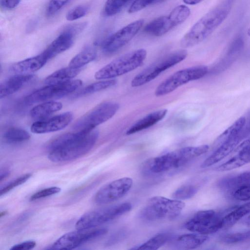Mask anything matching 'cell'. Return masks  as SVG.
Masks as SVG:
<instances>
[{
  "label": "cell",
  "instance_id": "obj_1",
  "mask_svg": "<svg viewBox=\"0 0 250 250\" xmlns=\"http://www.w3.org/2000/svg\"><path fill=\"white\" fill-rule=\"evenodd\" d=\"M235 0H222L201 18L180 41L183 48L194 46L208 37L226 20Z\"/></svg>",
  "mask_w": 250,
  "mask_h": 250
},
{
  "label": "cell",
  "instance_id": "obj_2",
  "mask_svg": "<svg viewBox=\"0 0 250 250\" xmlns=\"http://www.w3.org/2000/svg\"><path fill=\"white\" fill-rule=\"evenodd\" d=\"M99 137L96 129L72 132L70 138L63 145L49 151L48 158L53 162L61 163L78 159L88 153Z\"/></svg>",
  "mask_w": 250,
  "mask_h": 250
},
{
  "label": "cell",
  "instance_id": "obj_3",
  "mask_svg": "<svg viewBox=\"0 0 250 250\" xmlns=\"http://www.w3.org/2000/svg\"><path fill=\"white\" fill-rule=\"evenodd\" d=\"M207 145L182 147L147 160L143 167L145 173L158 174L182 167L207 152Z\"/></svg>",
  "mask_w": 250,
  "mask_h": 250
},
{
  "label": "cell",
  "instance_id": "obj_4",
  "mask_svg": "<svg viewBox=\"0 0 250 250\" xmlns=\"http://www.w3.org/2000/svg\"><path fill=\"white\" fill-rule=\"evenodd\" d=\"M146 54L143 48L125 53L99 70L94 77L97 80H108L127 73L141 65Z\"/></svg>",
  "mask_w": 250,
  "mask_h": 250
},
{
  "label": "cell",
  "instance_id": "obj_5",
  "mask_svg": "<svg viewBox=\"0 0 250 250\" xmlns=\"http://www.w3.org/2000/svg\"><path fill=\"white\" fill-rule=\"evenodd\" d=\"M185 206L181 200L156 196L148 200L141 211L140 216L149 221L171 220L180 214Z\"/></svg>",
  "mask_w": 250,
  "mask_h": 250
},
{
  "label": "cell",
  "instance_id": "obj_6",
  "mask_svg": "<svg viewBox=\"0 0 250 250\" xmlns=\"http://www.w3.org/2000/svg\"><path fill=\"white\" fill-rule=\"evenodd\" d=\"M131 209V204L124 202L88 211L77 221L75 228L77 229L94 228L119 217Z\"/></svg>",
  "mask_w": 250,
  "mask_h": 250
},
{
  "label": "cell",
  "instance_id": "obj_7",
  "mask_svg": "<svg viewBox=\"0 0 250 250\" xmlns=\"http://www.w3.org/2000/svg\"><path fill=\"white\" fill-rule=\"evenodd\" d=\"M187 55L186 50L181 49L163 56L136 75L132 80L131 86L138 87L150 82L164 71L183 61Z\"/></svg>",
  "mask_w": 250,
  "mask_h": 250
},
{
  "label": "cell",
  "instance_id": "obj_8",
  "mask_svg": "<svg viewBox=\"0 0 250 250\" xmlns=\"http://www.w3.org/2000/svg\"><path fill=\"white\" fill-rule=\"evenodd\" d=\"M208 72V67L204 65L179 70L169 76L157 87L155 95L157 97L167 95L189 82L202 78Z\"/></svg>",
  "mask_w": 250,
  "mask_h": 250
},
{
  "label": "cell",
  "instance_id": "obj_9",
  "mask_svg": "<svg viewBox=\"0 0 250 250\" xmlns=\"http://www.w3.org/2000/svg\"><path fill=\"white\" fill-rule=\"evenodd\" d=\"M190 9L185 5H179L167 15L162 16L149 22L144 31L150 35L161 36L174 27L182 23L189 16Z\"/></svg>",
  "mask_w": 250,
  "mask_h": 250
},
{
  "label": "cell",
  "instance_id": "obj_10",
  "mask_svg": "<svg viewBox=\"0 0 250 250\" xmlns=\"http://www.w3.org/2000/svg\"><path fill=\"white\" fill-rule=\"evenodd\" d=\"M119 109V104L114 102L101 103L79 118L74 124L73 129L76 131H91L111 118Z\"/></svg>",
  "mask_w": 250,
  "mask_h": 250
},
{
  "label": "cell",
  "instance_id": "obj_11",
  "mask_svg": "<svg viewBox=\"0 0 250 250\" xmlns=\"http://www.w3.org/2000/svg\"><path fill=\"white\" fill-rule=\"evenodd\" d=\"M81 80H70L61 83L49 84L28 95L24 101L29 104L62 97L81 86Z\"/></svg>",
  "mask_w": 250,
  "mask_h": 250
},
{
  "label": "cell",
  "instance_id": "obj_12",
  "mask_svg": "<svg viewBox=\"0 0 250 250\" xmlns=\"http://www.w3.org/2000/svg\"><path fill=\"white\" fill-rule=\"evenodd\" d=\"M69 232L58 238L49 248L55 250H72L105 234V228L77 229Z\"/></svg>",
  "mask_w": 250,
  "mask_h": 250
},
{
  "label": "cell",
  "instance_id": "obj_13",
  "mask_svg": "<svg viewBox=\"0 0 250 250\" xmlns=\"http://www.w3.org/2000/svg\"><path fill=\"white\" fill-rule=\"evenodd\" d=\"M222 219L213 210L197 212L185 224L188 230L202 234L213 233L222 229Z\"/></svg>",
  "mask_w": 250,
  "mask_h": 250
},
{
  "label": "cell",
  "instance_id": "obj_14",
  "mask_svg": "<svg viewBox=\"0 0 250 250\" xmlns=\"http://www.w3.org/2000/svg\"><path fill=\"white\" fill-rule=\"evenodd\" d=\"M133 180L129 177L115 180L101 188L94 196V202L98 205L112 203L123 197L131 189Z\"/></svg>",
  "mask_w": 250,
  "mask_h": 250
},
{
  "label": "cell",
  "instance_id": "obj_15",
  "mask_svg": "<svg viewBox=\"0 0 250 250\" xmlns=\"http://www.w3.org/2000/svg\"><path fill=\"white\" fill-rule=\"evenodd\" d=\"M144 23L143 19L136 20L112 34L102 43L103 51L112 53L124 46L138 33Z\"/></svg>",
  "mask_w": 250,
  "mask_h": 250
},
{
  "label": "cell",
  "instance_id": "obj_16",
  "mask_svg": "<svg viewBox=\"0 0 250 250\" xmlns=\"http://www.w3.org/2000/svg\"><path fill=\"white\" fill-rule=\"evenodd\" d=\"M241 129L238 133L229 135L226 138L219 147L202 163L201 167L206 168L210 167L229 155L242 140L246 138Z\"/></svg>",
  "mask_w": 250,
  "mask_h": 250
},
{
  "label": "cell",
  "instance_id": "obj_17",
  "mask_svg": "<svg viewBox=\"0 0 250 250\" xmlns=\"http://www.w3.org/2000/svg\"><path fill=\"white\" fill-rule=\"evenodd\" d=\"M72 119V113L66 112L49 119L45 118L34 122L31 126V131L36 134L57 131L67 126Z\"/></svg>",
  "mask_w": 250,
  "mask_h": 250
},
{
  "label": "cell",
  "instance_id": "obj_18",
  "mask_svg": "<svg viewBox=\"0 0 250 250\" xmlns=\"http://www.w3.org/2000/svg\"><path fill=\"white\" fill-rule=\"evenodd\" d=\"M244 42L243 38H236L228 48L225 54L211 69V73L218 74L229 68L237 59L243 49Z\"/></svg>",
  "mask_w": 250,
  "mask_h": 250
},
{
  "label": "cell",
  "instance_id": "obj_19",
  "mask_svg": "<svg viewBox=\"0 0 250 250\" xmlns=\"http://www.w3.org/2000/svg\"><path fill=\"white\" fill-rule=\"evenodd\" d=\"M74 35L65 30L42 52L48 60L70 48L73 44Z\"/></svg>",
  "mask_w": 250,
  "mask_h": 250
},
{
  "label": "cell",
  "instance_id": "obj_20",
  "mask_svg": "<svg viewBox=\"0 0 250 250\" xmlns=\"http://www.w3.org/2000/svg\"><path fill=\"white\" fill-rule=\"evenodd\" d=\"M34 76L28 74H17L8 79L0 84V99L16 92L32 81Z\"/></svg>",
  "mask_w": 250,
  "mask_h": 250
},
{
  "label": "cell",
  "instance_id": "obj_21",
  "mask_svg": "<svg viewBox=\"0 0 250 250\" xmlns=\"http://www.w3.org/2000/svg\"><path fill=\"white\" fill-rule=\"evenodd\" d=\"M47 59L42 53L19 62L12 67V71L17 74H27L36 71L47 62Z\"/></svg>",
  "mask_w": 250,
  "mask_h": 250
},
{
  "label": "cell",
  "instance_id": "obj_22",
  "mask_svg": "<svg viewBox=\"0 0 250 250\" xmlns=\"http://www.w3.org/2000/svg\"><path fill=\"white\" fill-rule=\"evenodd\" d=\"M167 113V109H163L146 115L130 126L125 134L131 135L153 126L164 118Z\"/></svg>",
  "mask_w": 250,
  "mask_h": 250
},
{
  "label": "cell",
  "instance_id": "obj_23",
  "mask_svg": "<svg viewBox=\"0 0 250 250\" xmlns=\"http://www.w3.org/2000/svg\"><path fill=\"white\" fill-rule=\"evenodd\" d=\"M208 238L207 235L198 233L184 234L176 237L172 244L177 249L192 250L201 246Z\"/></svg>",
  "mask_w": 250,
  "mask_h": 250
},
{
  "label": "cell",
  "instance_id": "obj_24",
  "mask_svg": "<svg viewBox=\"0 0 250 250\" xmlns=\"http://www.w3.org/2000/svg\"><path fill=\"white\" fill-rule=\"evenodd\" d=\"M250 184V171L244 172L235 176L223 178L218 186L223 190L233 194L237 189Z\"/></svg>",
  "mask_w": 250,
  "mask_h": 250
},
{
  "label": "cell",
  "instance_id": "obj_25",
  "mask_svg": "<svg viewBox=\"0 0 250 250\" xmlns=\"http://www.w3.org/2000/svg\"><path fill=\"white\" fill-rule=\"evenodd\" d=\"M62 107L59 102L49 101L34 106L30 112V116L35 119L42 120L60 110Z\"/></svg>",
  "mask_w": 250,
  "mask_h": 250
},
{
  "label": "cell",
  "instance_id": "obj_26",
  "mask_svg": "<svg viewBox=\"0 0 250 250\" xmlns=\"http://www.w3.org/2000/svg\"><path fill=\"white\" fill-rule=\"evenodd\" d=\"M236 154L217 167V170L228 171L239 167L250 162V151L235 150Z\"/></svg>",
  "mask_w": 250,
  "mask_h": 250
},
{
  "label": "cell",
  "instance_id": "obj_27",
  "mask_svg": "<svg viewBox=\"0 0 250 250\" xmlns=\"http://www.w3.org/2000/svg\"><path fill=\"white\" fill-rule=\"evenodd\" d=\"M81 69L68 66L54 72L46 78L44 82L47 85L61 83L70 80L80 72Z\"/></svg>",
  "mask_w": 250,
  "mask_h": 250
},
{
  "label": "cell",
  "instance_id": "obj_28",
  "mask_svg": "<svg viewBox=\"0 0 250 250\" xmlns=\"http://www.w3.org/2000/svg\"><path fill=\"white\" fill-rule=\"evenodd\" d=\"M250 212V202L235 208L222 217V229H228L233 226L240 219Z\"/></svg>",
  "mask_w": 250,
  "mask_h": 250
},
{
  "label": "cell",
  "instance_id": "obj_29",
  "mask_svg": "<svg viewBox=\"0 0 250 250\" xmlns=\"http://www.w3.org/2000/svg\"><path fill=\"white\" fill-rule=\"evenodd\" d=\"M96 51L93 48H87L75 56L70 61L68 66L81 69L84 65L95 60Z\"/></svg>",
  "mask_w": 250,
  "mask_h": 250
},
{
  "label": "cell",
  "instance_id": "obj_30",
  "mask_svg": "<svg viewBox=\"0 0 250 250\" xmlns=\"http://www.w3.org/2000/svg\"><path fill=\"white\" fill-rule=\"evenodd\" d=\"M170 238V235L167 233H158L142 244L131 248L130 250H156L165 245Z\"/></svg>",
  "mask_w": 250,
  "mask_h": 250
},
{
  "label": "cell",
  "instance_id": "obj_31",
  "mask_svg": "<svg viewBox=\"0 0 250 250\" xmlns=\"http://www.w3.org/2000/svg\"><path fill=\"white\" fill-rule=\"evenodd\" d=\"M30 134L26 130L18 128L11 127L7 129L3 134L4 141L9 144H19L28 141Z\"/></svg>",
  "mask_w": 250,
  "mask_h": 250
},
{
  "label": "cell",
  "instance_id": "obj_32",
  "mask_svg": "<svg viewBox=\"0 0 250 250\" xmlns=\"http://www.w3.org/2000/svg\"><path fill=\"white\" fill-rule=\"evenodd\" d=\"M117 81L115 79L106 80L99 81L88 85L82 89L76 94L77 97L82 96L100 91L115 85Z\"/></svg>",
  "mask_w": 250,
  "mask_h": 250
},
{
  "label": "cell",
  "instance_id": "obj_33",
  "mask_svg": "<svg viewBox=\"0 0 250 250\" xmlns=\"http://www.w3.org/2000/svg\"><path fill=\"white\" fill-rule=\"evenodd\" d=\"M198 188L191 184L183 185L178 188L172 194V197L177 200L188 199L195 195Z\"/></svg>",
  "mask_w": 250,
  "mask_h": 250
},
{
  "label": "cell",
  "instance_id": "obj_34",
  "mask_svg": "<svg viewBox=\"0 0 250 250\" xmlns=\"http://www.w3.org/2000/svg\"><path fill=\"white\" fill-rule=\"evenodd\" d=\"M220 241L227 244L250 242V230L224 235L220 238Z\"/></svg>",
  "mask_w": 250,
  "mask_h": 250
},
{
  "label": "cell",
  "instance_id": "obj_35",
  "mask_svg": "<svg viewBox=\"0 0 250 250\" xmlns=\"http://www.w3.org/2000/svg\"><path fill=\"white\" fill-rule=\"evenodd\" d=\"M130 0H106L104 13L107 16L115 15L120 12Z\"/></svg>",
  "mask_w": 250,
  "mask_h": 250
},
{
  "label": "cell",
  "instance_id": "obj_36",
  "mask_svg": "<svg viewBox=\"0 0 250 250\" xmlns=\"http://www.w3.org/2000/svg\"><path fill=\"white\" fill-rule=\"evenodd\" d=\"M31 176L32 174L31 173H26L11 181L1 189L0 192V196H1L5 194L15 188L24 183Z\"/></svg>",
  "mask_w": 250,
  "mask_h": 250
},
{
  "label": "cell",
  "instance_id": "obj_37",
  "mask_svg": "<svg viewBox=\"0 0 250 250\" xmlns=\"http://www.w3.org/2000/svg\"><path fill=\"white\" fill-rule=\"evenodd\" d=\"M61 190V189L58 187H52L44 188L32 195L29 198V200L34 201L49 197L58 193Z\"/></svg>",
  "mask_w": 250,
  "mask_h": 250
},
{
  "label": "cell",
  "instance_id": "obj_38",
  "mask_svg": "<svg viewBox=\"0 0 250 250\" xmlns=\"http://www.w3.org/2000/svg\"><path fill=\"white\" fill-rule=\"evenodd\" d=\"M165 0H134L128 12L129 13H133L139 11L146 7L151 4L161 2Z\"/></svg>",
  "mask_w": 250,
  "mask_h": 250
},
{
  "label": "cell",
  "instance_id": "obj_39",
  "mask_svg": "<svg viewBox=\"0 0 250 250\" xmlns=\"http://www.w3.org/2000/svg\"><path fill=\"white\" fill-rule=\"evenodd\" d=\"M88 10V7L85 5L77 6L70 11L66 15V19L69 21H73L84 16Z\"/></svg>",
  "mask_w": 250,
  "mask_h": 250
},
{
  "label": "cell",
  "instance_id": "obj_40",
  "mask_svg": "<svg viewBox=\"0 0 250 250\" xmlns=\"http://www.w3.org/2000/svg\"><path fill=\"white\" fill-rule=\"evenodd\" d=\"M70 0H50L46 9V14L51 16L57 13Z\"/></svg>",
  "mask_w": 250,
  "mask_h": 250
},
{
  "label": "cell",
  "instance_id": "obj_41",
  "mask_svg": "<svg viewBox=\"0 0 250 250\" xmlns=\"http://www.w3.org/2000/svg\"><path fill=\"white\" fill-rule=\"evenodd\" d=\"M234 198L240 201H247L250 199V184L237 189L232 194Z\"/></svg>",
  "mask_w": 250,
  "mask_h": 250
},
{
  "label": "cell",
  "instance_id": "obj_42",
  "mask_svg": "<svg viewBox=\"0 0 250 250\" xmlns=\"http://www.w3.org/2000/svg\"><path fill=\"white\" fill-rule=\"evenodd\" d=\"M36 243L33 240H28L15 245L11 248V250H29L35 247Z\"/></svg>",
  "mask_w": 250,
  "mask_h": 250
},
{
  "label": "cell",
  "instance_id": "obj_43",
  "mask_svg": "<svg viewBox=\"0 0 250 250\" xmlns=\"http://www.w3.org/2000/svg\"><path fill=\"white\" fill-rule=\"evenodd\" d=\"M20 0H0L1 8L5 10H11L15 8L19 3Z\"/></svg>",
  "mask_w": 250,
  "mask_h": 250
},
{
  "label": "cell",
  "instance_id": "obj_44",
  "mask_svg": "<svg viewBox=\"0 0 250 250\" xmlns=\"http://www.w3.org/2000/svg\"><path fill=\"white\" fill-rule=\"evenodd\" d=\"M183 2L188 5H195L198 4L204 0H183Z\"/></svg>",
  "mask_w": 250,
  "mask_h": 250
},
{
  "label": "cell",
  "instance_id": "obj_45",
  "mask_svg": "<svg viewBox=\"0 0 250 250\" xmlns=\"http://www.w3.org/2000/svg\"><path fill=\"white\" fill-rule=\"evenodd\" d=\"M10 174V171L7 169H4L2 171H1L0 173V181H2L6 178H7Z\"/></svg>",
  "mask_w": 250,
  "mask_h": 250
},
{
  "label": "cell",
  "instance_id": "obj_46",
  "mask_svg": "<svg viewBox=\"0 0 250 250\" xmlns=\"http://www.w3.org/2000/svg\"><path fill=\"white\" fill-rule=\"evenodd\" d=\"M7 213L6 211H1L0 213V217L1 218L2 216L5 215Z\"/></svg>",
  "mask_w": 250,
  "mask_h": 250
},
{
  "label": "cell",
  "instance_id": "obj_47",
  "mask_svg": "<svg viewBox=\"0 0 250 250\" xmlns=\"http://www.w3.org/2000/svg\"><path fill=\"white\" fill-rule=\"evenodd\" d=\"M247 34L249 37H250V26L249 27L247 30Z\"/></svg>",
  "mask_w": 250,
  "mask_h": 250
},
{
  "label": "cell",
  "instance_id": "obj_48",
  "mask_svg": "<svg viewBox=\"0 0 250 250\" xmlns=\"http://www.w3.org/2000/svg\"><path fill=\"white\" fill-rule=\"evenodd\" d=\"M248 223L249 224H250V215L248 217Z\"/></svg>",
  "mask_w": 250,
  "mask_h": 250
}]
</instances>
